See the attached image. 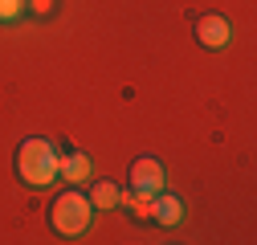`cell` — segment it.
Here are the masks:
<instances>
[{"instance_id":"6da1fadb","label":"cell","mask_w":257,"mask_h":245,"mask_svg":"<svg viewBox=\"0 0 257 245\" xmlns=\"http://www.w3.org/2000/svg\"><path fill=\"white\" fill-rule=\"evenodd\" d=\"M57 156L61 151L53 147V139H25L17 147V176L21 184H29V188H49V184L57 180Z\"/></svg>"},{"instance_id":"7a4b0ae2","label":"cell","mask_w":257,"mask_h":245,"mask_svg":"<svg viewBox=\"0 0 257 245\" xmlns=\"http://www.w3.org/2000/svg\"><path fill=\"white\" fill-rule=\"evenodd\" d=\"M90 217H94V204H90V196H82V192H61L53 204H49V225H53V233H61V237H82L86 229H90Z\"/></svg>"},{"instance_id":"3957f363","label":"cell","mask_w":257,"mask_h":245,"mask_svg":"<svg viewBox=\"0 0 257 245\" xmlns=\"http://www.w3.org/2000/svg\"><path fill=\"white\" fill-rule=\"evenodd\" d=\"M131 184H135V192L155 196V192L168 188V172H164V164H159L155 156H139V160L131 164Z\"/></svg>"},{"instance_id":"277c9868","label":"cell","mask_w":257,"mask_h":245,"mask_svg":"<svg viewBox=\"0 0 257 245\" xmlns=\"http://www.w3.org/2000/svg\"><path fill=\"white\" fill-rule=\"evenodd\" d=\"M196 41H200L204 49H224V45L233 41V21L220 17V13L200 17V21H196Z\"/></svg>"},{"instance_id":"5b68a950","label":"cell","mask_w":257,"mask_h":245,"mask_svg":"<svg viewBox=\"0 0 257 245\" xmlns=\"http://www.w3.org/2000/svg\"><path fill=\"white\" fill-rule=\"evenodd\" d=\"M151 221H159V225H168V229H176L180 221H184V200L176 196V192H155L151 196Z\"/></svg>"},{"instance_id":"8992f818","label":"cell","mask_w":257,"mask_h":245,"mask_svg":"<svg viewBox=\"0 0 257 245\" xmlns=\"http://www.w3.org/2000/svg\"><path fill=\"white\" fill-rule=\"evenodd\" d=\"M94 172L90 156L86 151H66V156H57V180H66V184H86Z\"/></svg>"},{"instance_id":"52a82bcc","label":"cell","mask_w":257,"mask_h":245,"mask_svg":"<svg viewBox=\"0 0 257 245\" xmlns=\"http://www.w3.org/2000/svg\"><path fill=\"white\" fill-rule=\"evenodd\" d=\"M118 184H110V180H98V184H94V188H90V204L94 208H118Z\"/></svg>"},{"instance_id":"ba28073f","label":"cell","mask_w":257,"mask_h":245,"mask_svg":"<svg viewBox=\"0 0 257 245\" xmlns=\"http://www.w3.org/2000/svg\"><path fill=\"white\" fill-rule=\"evenodd\" d=\"M118 204H122V208H131L139 221H151V196H147V192H131V196H118Z\"/></svg>"},{"instance_id":"9c48e42d","label":"cell","mask_w":257,"mask_h":245,"mask_svg":"<svg viewBox=\"0 0 257 245\" xmlns=\"http://www.w3.org/2000/svg\"><path fill=\"white\" fill-rule=\"evenodd\" d=\"M25 13H29L25 0H0V25H17Z\"/></svg>"},{"instance_id":"30bf717a","label":"cell","mask_w":257,"mask_h":245,"mask_svg":"<svg viewBox=\"0 0 257 245\" xmlns=\"http://www.w3.org/2000/svg\"><path fill=\"white\" fill-rule=\"evenodd\" d=\"M29 5V13H37V17H49L53 13V0H25Z\"/></svg>"}]
</instances>
